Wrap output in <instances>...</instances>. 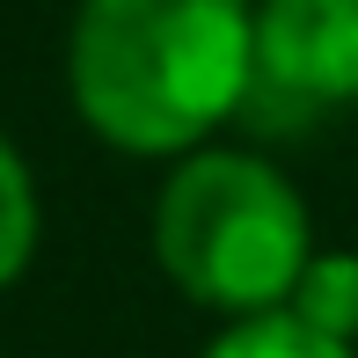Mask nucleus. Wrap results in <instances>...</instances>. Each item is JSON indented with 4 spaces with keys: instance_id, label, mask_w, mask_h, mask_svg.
<instances>
[{
    "instance_id": "obj_2",
    "label": "nucleus",
    "mask_w": 358,
    "mask_h": 358,
    "mask_svg": "<svg viewBox=\"0 0 358 358\" xmlns=\"http://www.w3.org/2000/svg\"><path fill=\"white\" fill-rule=\"evenodd\" d=\"M315 227L300 190L241 146H190L154 198V264L183 300L213 315H271L292 300Z\"/></svg>"
},
{
    "instance_id": "obj_1",
    "label": "nucleus",
    "mask_w": 358,
    "mask_h": 358,
    "mask_svg": "<svg viewBox=\"0 0 358 358\" xmlns=\"http://www.w3.org/2000/svg\"><path fill=\"white\" fill-rule=\"evenodd\" d=\"M256 80V0H80L66 95L103 146L183 161Z\"/></svg>"
},
{
    "instance_id": "obj_3",
    "label": "nucleus",
    "mask_w": 358,
    "mask_h": 358,
    "mask_svg": "<svg viewBox=\"0 0 358 358\" xmlns=\"http://www.w3.org/2000/svg\"><path fill=\"white\" fill-rule=\"evenodd\" d=\"M358 103V0H256V80L241 117L307 132Z\"/></svg>"
},
{
    "instance_id": "obj_5",
    "label": "nucleus",
    "mask_w": 358,
    "mask_h": 358,
    "mask_svg": "<svg viewBox=\"0 0 358 358\" xmlns=\"http://www.w3.org/2000/svg\"><path fill=\"white\" fill-rule=\"evenodd\" d=\"M285 307L307 322V329L358 344V256H351V249H315Z\"/></svg>"
},
{
    "instance_id": "obj_6",
    "label": "nucleus",
    "mask_w": 358,
    "mask_h": 358,
    "mask_svg": "<svg viewBox=\"0 0 358 358\" xmlns=\"http://www.w3.org/2000/svg\"><path fill=\"white\" fill-rule=\"evenodd\" d=\"M29 256H37V176L0 132V292L29 271Z\"/></svg>"
},
{
    "instance_id": "obj_4",
    "label": "nucleus",
    "mask_w": 358,
    "mask_h": 358,
    "mask_svg": "<svg viewBox=\"0 0 358 358\" xmlns=\"http://www.w3.org/2000/svg\"><path fill=\"white\" fill-rule=\"evenodd\" d=\"M205 358H358L344 336L307 329L292 307H271V315H241L205 344Z\"/></svg>"
}]
</instances>
